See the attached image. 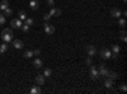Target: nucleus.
Here are the masks:
<instances>
[{"mask_svg": "<svg viewBox=\"0 0 127 94\" xmlns=\"http://www.w3.org/2000/svg\"><path fill=\"white\" fill-rule=\"evenodd\" d=\"M92 62H93V61H92V56L87 57V64H88V65H92Z\"/></svg>", "mask_w": 127, "mask_h": 94, "instance_id": "33", "label": "nucleus"}, {"mask_svg": "<svg viewBox=\"0 0 127 94\" xmlns=\"http://www.w3.org/2000/svg\"><path fill=\"white\" fill-rule=\"evenodd\" d=\"M50 14H51V17H60L61 15V9L52 6V9L50 10Z\"/></svg>", "mask_w": 127, "mask_h": 94, "instance_id": "11", "label": "nucleus"}, {"mask_svg": "<svg viewBox=\"0 0 127 94\" xmlns=\"http://www.w3.org/2000/svg\"><path fill=\"white\" fill-rule=\"evenodd\" d=\"M24 59H31V57H33V52L32 51H26L24 54H23Z\"/></svg>", "mask_w": 127, "mask_h": 94, "instance_id": "23", "label": "nucleus"}, {"mask_svg": "<svg viewBox=\"0 0 127 94\" xmlns=\"http://www.w3.org/2000/svg\"><path fill=\"white\" fill-rule=\"evenodd\" d=\"M126 1H127V0H123V3H126Z\"/></svg>", "mask_w": 127, "mask_h": 94, "instance_id": "34", "label": "nucleus"}, {"mask_svg": "<svg viewBox=\"0 0 127 94\" xmlns=\"http://www.w3.org/2000/svg\"><path fill=\"white\" fill-rule=\"evenodd\" d=\"M120 34H121V38H122V41H123V42H126V41H127V38H126V31H121V32H120Z\"/></svg>", "mask_w": 127, "mask_h": 94, "instance_id": "26", "label": "nucleus"}, {"mask_svg": "<svg viewBox=\"0 0 127 94\" xmlns=\"http://www.w3.org/2000/svg\"><path fill=\"white\" fill-rule=\"evenodd\" d=\"M89 75H90V78H92L93 80H95V79H98V78H99L98 69H97V66H95V65H90V69H89Z\"/></svg>", "mask_w": 127, "mask_h": 94, "instance_id": "2", "label": "nucleus"}, {"mask_svg": "<svg viewBox=\"0 0 127 94\" xmlns=\"http://www.w3.org/2000/svg\"><path fill=\"white\" fill-rule=\"evenodd\" d=\"M32 52H33V56H38V55L41 54V51H39V50H33Z\"/></svg>", "mask_w": 127, "mask_h": 94, "instance_id": "32", "label": "nucleus"}, {"mask_svg": "<svg viewBox=\"0 0 127 94\" xmlns=\"http://www.w3.org/2000/svg\"><path fill=\"white\" fill-rule=\"evenodd\" d=\"M13 46L17 50H22L24 47V43H23V41H20V39H15V41H13Z\"/></svg>", "mask_w": 127, "mask_h": 94, "instance_id": "10", "label": "nucleus"}, {"mask_svg": "<svg viewBox=\"0 0 127 94\" xmlns=\"http://www.w3.org/2000/svg\"><path fill=\"white\" fill-rule=\"evenodd\" d=\"M43 29H45L46 34H54V33H55V27L52 26V24H50L48 22H45V24H43Z\"/></svg>", "mask_w": 127, "mask_h": 94, "instance_id": "5", "label": "nucleus"}, {"mask_svg": "<svg viewBox=\"0 0 127 94\" xmlns=\"http://www.w3.org/2000/svg\"><path fill=\"white\" fill-rule=\"evenodd\" d=\"M120 90L123 92V93L127 92V85H126V84H121V85H120Z\"/></svg>", "mask_w": 127, "mask_h": 94, "instance_id": "30", "label": "nucleus"}, {"mask_svg": "<svg viewBox=\"0 0 127 94\" xmlns=\"http://www.w3.org/2000/svg\"><path fill=\"white\" fill-rule=\"evenodd\" d=\"M13 37H14V34H13L12 28H5V29H3V32H1V39L4 41L5 43H10V42H12Z\"/></svg>", "mask_w": 127, "mask_h": 94, "instance_id": "1", "label": "nucleus"}, {"mask_svg": "<svg viewBox=\"0 0 127 94\" xmlns=\"http://www.w3.org/2000/svg\"><path fill=\"white\" fill-rule=\"evenodd\" d=\"M10 24H12V28H20L22 24H23V22L19 18H17V19H13L12 22H10Z\"/></svg>", "mask_w": 127, "mask_h": 94, "instance_id": "8", "label": "nucleus"}, {"mask_svg": "<svg viewBox=\"0 0 127 94\" xmlns=\"http://www.w3.org/2000/svg\"><path fill=\"white\" fill-rule=\"evenodd\" d=\"M51 18H52V17H51V14H50V13H46V14L43 15V19H45V22H48V20H50Z\"/></svg>", "mask_w": 127, "mask_h": 94, "instance_id": "29", "label": "nucleus"}, {"mask_svg": "<svg viewBox=\"0 0 127 94\" xmlns=\"http://www.w3.org/2000/svg\"><path fill=\"white\" fill-rule=\"evenodd\" d=\"M107 78H111L112 80H116V79H118V78H120V75L117 74V72H114V71H109Z\"/></svg>", "mask_w": 127, "mask_h": 94, "instance_id": "16", "label": "nucleus"}, {"mask_svg": "<svg viewBox=\"0 0 127 94\" xmlns=\"http://www.w3.org/2000/svg\"><path fill=\"white\" fill-rule=\"evenodd\" d=\"M24 23L28 24V26L31 27V26H33V24H34V20L32 19V18H26V19H24Z\"/></svg>", "mask_w": 127, "mask_h": 94, "instance_id": "22", "label": "nucleus"}, {"mask_svg": "<svg viewBox=\"0 0 127 94\" xmlns=\"http://www.w3.org/2000/svg\"><path fill=\"white\" fill-rule=\"evenodd\" d=\"M47 5L52 8V6H54V5H55V1H54V0H47Z\"/></svg>", "mask_w": 127, "mask_h": 94, "instance_id": "31", "label": "nucleus"}, {"mask_svg": "<svg viewBox=\"0 0 127 94\" xmlns=\"http://www.w3.org/2000/svg\"><path fill=\"white\" fill-rule=\"evenodd\" d=\"M97 69H98L99 78H100V76H108V72H109V70L107 69V66H105L104 64H100V65H99V67H97Z\"/></svg>", "mask_w": 127, "mask_h": 94, "instance_id": "3", "label": "nucleus"}, {"mask_svg": "<svg viewBox=\"0 0 127 94\" xmlns=\"http://www.w3.org/2000/svg\"><path fill=\"white\" fill-rule=\"evenodd\" d=\"M109 14H111L112 18H120V17L122 15V12H121L118 8H112V9L109 10Z\"/></svg>", "mask_w": 127, "mask_h": 94, "instance_id": "6", "label": "nucleus"}, {"mask_svg": "<svg viewBox=\"0 0 127 94\" xmlns=\"http://www.w3.org/2000/svg\"><path fill=\"white\" fill-rule=\"evenodd\" d=\"M118 26H120L121 28H123V27L126 26V19H125V18H121V17L118 18Z\"/></svg>", "mask_w": 127, "mask_h": 94, "instance_id": "21", "label": "nucleus"}, {"mask_svg": "<svg viewBox=\"0 0 127 94\" xmlns=\"http://www.w3.org/2000/svg\"><path fill=\"white\" fill-rule=\"evenodd\" d=\"M6 8H9V3H8V0H3L1 3H0V10H4L6 9Z\"/></svg>", "mask_w": 127, "mask_h": 94, "instance_id": "17", "label": "nucleus"}, {"mask_svg": "<svg viewBox=\"0 0 127 94\" xmlns=\"http://www.w3.org/2000/svg\"><path fill=\"white\" fill-rule=\"evenodd\" d=\"M6 50H8V43H1V45H0V54H5V52H6Z\"/></svg>", "mask_w": 127, "mask_h": 94, "instance_id": "19", "label": "nucleus"}, {"mask_svg": "<svg viewBox=\"0 0 127 94\" xmlns=\"http://www.w3.org/2000/svg\"><path fill=\"white\" fill-rule=\"evenodd\" d=\"M20 28H22L23 32H28V31H29V26H28V24H26V23H23Z\"/></svg>", "mask_w": 127, "mask_h": 94, "instance_id": "27", "label": "nucleus"}, {"mask_svg": "<svg viewBox=\"0 0 127 94\" xmlns=\"http://www.w3.org/2000/svg\"><path fill=\"white\" fill-rule=\"evenodd\" d=\"M113 83H114V80H112L111 78H107V79H105V81H104V87L105 88H112L113 87Z\"/></svg>", "mask_w": 127, "mask_h": 94, "instance_id": "14", "label": "nucleus"}, {"mask_svg": "<svg viewBox=\"0 0 127 94\" xmlns=\"http://www.w3.org/2000/svg\"><path fill=\"white\" fill-rule=\"evenodd\" d=\"M112 54H120V51H121V47L118 45H112Z\"/></svg>", "mask_w": 127, "mask_h": 94, "instance_id": "18", "label": "nucleus"}, {"mask_svg": "<svg viewBox=\"0 0 127 94\" xmlns=\"http://www.w3.org/2000/svg\"><path fill=\"white\" fill-rule=\"evenodd\" d=\"M29 93H31V94H38V93H41V88H39V85L32 87L31 90H29Z\"/></svg>", "mask_w": 127, "mask_h": 94, "instance_id": "15", "label": "nucleus"}, {"mask_svg": "<svg viewBox=\"0 0 127 94\" xmlns=\"http://www.w3.org/2000/svg\"><path fill=\"white\" fill-rule=\"evenodd\" d=\"M51 74H52V71H51V69H45V71H43V75H45V78H48V76H51Z\"/></svg>", "mask_w": 127, "mask_h": 94, "instance_id": "24", "label": "nucleus"}, {"mask_svg": "<svg viewBox=\"0 0 127 94\" xmlns=\"http://www.w3.org/2000/svg\"><path fill=\"white\" fill-rule=\"evenodd\" d=\"M34 80H36V84L37 85H43L45 84V75L43 74H38Z\"/></svg>", "mask_w": 127, "mask_h": 94, "instance_id": "9", "label": "nucleus"}, {"mask_svg": "<svg viewBox=\"0 0 127 94\" xmlns=\"http://www.w3.org/2000/svg\"><path fill=\"white\" fill-rule=\"evenodd\" d=\"M38 1H39V0H38Z\"/></svg>", "mask_w": 127, "mask_h": 94, "instance_id": "35", "label": "nucleus"}, {"mask_svg": "<svg viewBox=\"0 0 127 94\" xmlns=\"http://www.w3.org/2000/svg\"><path fill=\"white\" fill-rule=\"evenodd\" d=\"M12 14H13V10L10 9V8H6V9L4 10V15H8V17H9V15H12Z\"/></svg>", "mask_w": 127, "mask_h": 94, "instance_id": "25", "label": "nucleus"}, {"mask_svg": "<svg viewBox=\"0 0 127 94\" xmlns=\"http://www.w3.org/2000/svg\"><path fill=\"white\" fill-rule=\"evenodd\" d=\"M85 50H87V54L89 56H95V55H97V48H95L93 45H88Z\"/></svg>", "mask_w": 127, "mask_h": 94, "instance_id": "7", "label": "nucleus"}, {"mask_svg": "<svg viewBox=\"0 0 127 94\" xmlns=\"http://www.w3.org/2000/svg\"><path fill=\"white\" fill-rule=\"evenodd\" d=\"M18 18H19L20 20H22V22H23V20L27 18V15H26V12H24V10H19V13H18Z\"/></svg>", "mask_w": 127, "mask_h": 94, "instance_id": "20", "label": "nucleus"}, {"mask_svg": "<svg viewBox=\"0 0 127 94\" xmlns=\"http://www.w3.org/2000/svg\"><path fill=\"white\" fill-rule=\"evenodd\" d=\"M29 6H31V9H32V10H37V9H38V6H39L38 0H31V1H29Z\"/></svg>", "mask_w": 127, "mask_h": 94, "instance_id": "12", "label": "nucleus"}, {"mask_svg": "<svg viewBox=\"0 0 127 94\" xmlns=\"http://www.w3.org/2000/svg\"><path fill=\"white\" fill-rule=\"evenodd\" d=\"M5 24V15L4 14H0V26Z\"/></svg>", "mask_w": 127, "mask_h": 94, "instance_id": "28", "label": "nucleus"}, {"mask_svg": "<svg viewBox=\"0 0 127 94\" xmlns=\"http://www.w3.org/2000/svg\"><path fill=\"white\" fill-rule=\"evenodd\" d=\"M111 55H112V51L109 48H103L100 52H99V56L103 59V60H108L111 59Z\"/></svg>", "mask_w": 127, "mask_h": 94, "instance_id": "4", "label": "nucleus"}, {"mask_svg": "<svg viewBox=\"0 0 127 94\" xmlns=\"http://www.w3.org/2000/svg\"><path fill=\"white\" fill-rule=\"evenodd\" d=\"M42 65H43V61H42L41 59H36V60L33 61V66H34L36 69H39V67H42Z\"/></svg>", "mask_w": 127, "mask_h": 94, "instance_id": "13", "label": "nucleus"}]
</instances>
